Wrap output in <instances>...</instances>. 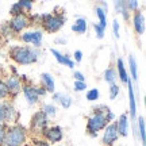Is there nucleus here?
Masks as SVG:
<instances>
[{"instance_id":"1","label":"nucleus","mask_w":146,"mask_h":146,"mask_svg":"<svg viewBox=\"0 0 146 146\" xmlns=\"http://www.w3.org/2000/svg\"><path fill=\"white\" fill-rule=\"evenodd\" d=\"M31 25H39L42 30L50 34L58 33L65 26V12H46V14H30Z\"/></svg>"},{"instance_id":"2","label":"nucleus","mask_w":146,"mask_h":146,"mask_svg":"<svg viewBox=\"0 0 146 146\" xmlns=\"http://www.w3.org/2000/svg\"><path fill=\"white\" fill-rule=\"evenodd\" d=\"M108 106L100 104L92 108V114L87 119V134L92 138H96L99 131H103L110 122L106 118V110Z\"/></svg>"},{"instance_id":"3","label":"nucleus","mask_w":146,"mask_h":146,"mask_svg":"<svg viewBox=\"0 0 146 146\" xmlns=\"http://www.w3.org/2000/svg\"><path fill=\"white\" fill-rule=\"evenodd\" d=\"M8 56L18 65H31V64L38 62L39 56H41V50L31 46H19V45H16V46L10 47Z\"/></svg>"},{"instance_id":"4","label":"nucleus","mask_w":146,"mask_h":146,"mask_svg":"<svg viewBox=\"0 0 146 146\" xmlns=\"http://www.w3.org/2000/svg\"><path fill=\"white\" fill-rule=\"evenodd\" d=\"M29 141V131L23 125L12 123L7 126V133L4 138V146H26Z\"/></svg>"},{"instance_id":"5","label":"nucleus","mask_w":146,"mask_h":146,"mask_svg":"<svg viewBox=\"0 0 146 146\" xmlns=\"http://www.w3.org/2000/svg\"><path fill=\"white\" fill-rule=\"evenodd\" d=\"M49 123H50V119L47 118V115L42 110H38L33 114L30 119V131L35 135H42L43 131L50 126Z\"/></svg>"},{"instance_id":"6","label":"nucleus","mask_w":146,"mask_h":146,"mask_svg":"<svg viewBox=\"0 0 146 146\" xmlns=\"http://www.w3.org/2000/svg\"><path fill=\"white\" fill-rule=\"evenodd\" d=\"M21 39L23 43H27V46L35 47V49H39L42 45V41H43V31L42 30H26L21 34Z\"/></svg>"},{"instance_id":"7","label":"nucleus","mask_w":146,"mask_h":146,"mask_svg":"<svg viewBox=\"0 0 146 146\" xmlns=\"http://www.w3.org/2000/svg\"><path fill=\"white\" fill-rule=\"evenodd\" d=\"M7 25L10 26V29L15 34H19V33L26 31L27 29L31 26V22H30L29 14H21V15L12 16L10 21L7 22Z\"/></svg>"},{"instance_id":"8","label":"nucleus","mask_w":146,"mask_h":146,"mask_svg":"<svg viewBox=\"0 0 146 146\" xmlns=\"http://www.w3.org/2000/svg\"><path fill=\"white\" fill-rule=\"evenodd\" d=\"M42 137H43L42 139H45L47 143H50V145H58L64 139V130H62V127L58 125L49 126L46 130L43 131Z\"/></svg>"},{"instance_id":"9","label":"nucleus","mask_w":146,"mask_h":146,"mask_svg":"<svg viewBox=\"0 0 146 146\" xmlns=\"http://www.w3.org/2000/svg\"><path fill=\"white\" fill-rule=\"evenodd\" d=\"M119 133L116 130V125L115 122H111L106 126V129L103 130V135H102V143L103 146H114L118 139H119Z\"/></svg>"},{"instance_id":"10","label":"nucleus","mask_w":146,"mask_h":146,"mask_svg":"<svg viewBox=\"0 0 146 146\" xmlns=\"http://www.w3.org/2000/svg\"><path fill=\"white\" fill-rule=\"evenodd\" d=\"M7 91H8V96L10 98H16L18 95L22 92V81L19 78V74H8L4 80Z\"/></svg>"},{"instance_id":"11","label":"nucleus","mask_w":146,"mask_h":146,"mask_svg":"<svg viewBox=\"0 0 146 146\" xmlns=\"http://www.w3.org/2000/svg\"><path fill=\"white\" fill-rule=\"evenodd\" d=\"M19 118H21V114L15 108L14 103L11 100H4V123L5 125L18 123Z\"/></svg>"},{"instance_id":"12","label":"nucleus","mask_w":146,"mask_h":146,"mask_svg":"<svg viewBox=\"0 0 146 146\" xmlns=\"http://www.w3.org/2000/svg\"><path fill=\"white\" fill-rule=\"evenodd\" d=\"M22 94L26 99L27 104L30 106H35L36 103H39V96L36 94V89H35V84L31 83H27L22 85Z\"/></svg>"},{"instance_id":"13","label":"nucleus","mask_w":146,"mask_h":146,"mask_svg":"<svg viewBox=\"0 0 146 146\" xmlns=\"http://www.w3.org/2000/svg\"><path fill=\"white\" fill-rule=\"evenodd\" d=\"M127 89H129V118L130 120L137 119V99H135V92H134V87H133V81L131 78L127 80Z\"/></svg>"},{"instance_id":"14","label":"nucleus","mask_w":146,"mask_h":146,"mask_svg":"<svg viewBox=\"0 0 146 146\" xmlns=\"http://www.w3.org/2000/svg\"><path fill=\"white\" fill-rule=\"evenodd\" d=\"M52 103H57V104H60L64 110H69L73 104V99L68 94L56 91V92L52 94Z\"/></svg>"},{"instance_id":"15","label":"nucleus","mask_w":146,"mask_h":146,"mask_svg":"<svg viewBox=\"0 0 146 146\" xmlns=\"http://www.w3.org/2000/svg\"><path fill=\"white\" fill-rule=\"evenodd\" d=\"M115 125H116V130L119 133V137H127L130 133V118L129 115L126 114H120L118 120H115Z\"/></svg>"},{"instance_id":"16","label":"nucleus","mask_w":146,"mask_h":146,"mask_svg":"<svg viewBox=\"0 0 146 146\" xmlns=\"http://www.w3.org/2000/svg\"><path fill=\"white\" fill-rule=\"evenodd\" d=\"M50 53L53 54V57L56 58V61H57L60 65H62V66H68L69 69H73L74 68V61L72 60V57L70 56H68V54H64V53H61L60 50H57V49H50Z\"/></svg>"},{"instance_id":"17","label":"nucleus","mask_w":146,"mask_h":146,"mask_svg":"<svg viewBox=\"0 0 146 146\" xmlns=\"http://www.w3.org/2000/svg\"><path fill=\"white\" fill-rule=\"evenodd\" d=\"M135 138L139 139L142 146H146V123L143 116H137L135 119Z\"/></svg>"},{"instance_id":"18","label":"nucleus","mask_w":146,"mask_h":146,"mask_svg":"<svg viewBox=\"0 0 146 146\" xmlns=\"http://www.w3.org/2000/svg\"><path fill=\"white\" fill-rule=\"evenodd\" d=\"M133 27L138 35H143L145 33V15L142 11H135L133 14Z\"/></svg>"},{"instance_id":"19","label":"nucleus","mask_w":146,"mask_h":146,"mask_svg":"<svg viewBox=\"0 0 146 146\" xmlns=\"http://www.w3.org/2000/svg\"><path fill=\"white\" fill-rule=\"evenodd\" d=\"M39 78H41V85L47 91V94H49V92H50V94L56 92V83H54V77H53L50 73H47V72L41 73Z\"/></svg>"},{"instance_id":"20","label":"nucleus","mask_w":146,"mask_h":146,"mask_svg":"<svg viewBox=\"0 0 146 146\" xmlns=\"http://www.w3.org/2000/svg\"><path fill=\"white\" fill-rule=\"evenodd\" d=\"M116 76H118V78L120 80V83L122 84H126L127 83V80L130 78V76H129V73H127V68H126L125 65V61H123V58H118L116 60Z\"/></svg>"},{"instance_id":"21","label":"nucleus","mask_w":146,"mask_h":146,"mask_svg":"<svg viewBox=\"0 0 146 146\" xmlns=\"http://www.w3.org/2000/svg\"><path fill=\"white\" fill-rule=\"evenodd\" d=\"M70 30L76 34H84V33L88 30V22L84 16H78L77 19L74 21L72 26H70Z\"/></svg>"},{"instance_id":"22","label":"nucleus","mask_w":146,"mask_h":146,"mask_svg":"<svg viewBox=\"0 0 146 146\" xmlns=\"http://www.w3.org/2000/svg\"><path fill=\"white\" fill-rule=\"evenodd\" d=\"M129 76H130L131 81H137L138 80V62H137V58L130 54L129 56Z\"/></svg>"},{"instance_id":"23","label":"nucleus","mask_w":146,"mask_h":146,"mask_svg":"<svg viewBox=\"0 0 146 146\" xmlns=\"http://www.w3.org/2000/svg\"><path fill=\"white\" fill-rule=\"evenodd\" d=\"M114 8L125 21H129V19H130V12L126 8L125 0H116V1H114Z\"/></svg>"},{"instance_id":"24","label":"nucleus","mask_w":146,"mask_h":146,"mask_svg":"<svg viewBox=\"0 0 146 146\" xmlns=\"http://www.w3.org/2000/svg\"><path fill=\"white\" fill-rule=\"evenodd\" d=\"M95 12H96V18H98V25L106 29L107 27V12L103 8H100L99 5H96Z\"/></svg>"},{"instance_id":"25","label":"nucleus","mask_w":146,"mask_h":146,"mask_svg":"<svg viewBox=\"0 0 146 146\" xmlns=\"http://www.w3.org/2000/svg\"><path fill=\"white\" fill-rule=\"evenodd\" d=\"M116 78H118V76H116V70H115V68L110 66V68H107L104 70V81L108 84V85L116 83Z\"/></svg>"},{"instance_id":"26","label":"nucleus","mask_w":146,"mask_h":146,"mask_svg":"<svg viewBox=\"0 0 146 146\" xmlns=\"http://www.w3.org/2000/svg\"><path fill=\"white\" fill-rule=\"evenodd\" d=\"M41 110L47 115L49 119H50V118H54V116L57 115V107H56V104L52 103V102H50V103H43Z\"/></svg>"},{"instance_id":"27","label":"nucleus","mask_w":146,"mask_h":146,"mask_svg":"<svg viewBox=\"0 0 146 146\" xmlns=\"http://www.w3.org/2000/svg\"><path fill=\"white\" fill-rule=\"evenodd\" d=\"M100 98V91L98 88H91L85 92V99L88 102H96Z\"/></svg>"},{"instance_id":"28","label":"nucleus","mask_w":146,"mask_h":146,"mask_svg":"<svg viewBox=\"0 0 146 146\" xmlns=\"http://www.w3.org/2000/svg\"><path fill=\"white\" fill-rule=\"evenodd\" d=\"M19 7L22 8V11L27 14V12H31L33 11V7H34V3H33L31 0H19V1H16Z\"/></svg>"},{"instance_id":"29","label":"nucleus","mask_w":146,"mask_h":146,"mask_svg":"<svg viewBox=\"0 0 146 146\" xmlns=\"http://www.w3.org/2000/svg\"><path fill=\"white\" fill-rule=\"evenodd\" d=\"M0 33H1V35L4 36V38H7V39H12V38L16 35L15 33L10 29V26H8L7 23L1 25V27H0Z\"/></svg>"},{"instance_id":"30","label":"nucleus","mask_w":146,"mask_h":146,"mask_svg":"<svg viewBox=\"0 0 146 146\" xmlns=\"http://www.w3.org/2000/svg\"><path fill=\"white\" fill-rule=\"evenodd\" d=\"M120 94V85H118V84H111L108 88V98L111 100H115L116 98H118V95Z\"/></svg>"},{"instance_id":"31","label":"nucleus","mask_w":146,"mask_h":146,"mask_svg":"<svg viewBox=\"0 0 146 146\" xmlns=\"http://www.w3.org/2000/svg\"><path fill=\"white\" fill-rule=\"evenodd\" d=\"M8 99H10V96H8V91H7V87H5L4 78L0 77V102Z\"/></svg>"},{"instance_id":"32","label":"nucleus","mask_w":146,"mask_h":146,"mask_svg":"<svg viewBox=\"0 0 146 146\" xmlns=\"http://www.w3.org/2000/svg\"><path fill=\"white\" fill-rule=\"evenodd\" d=\"M125 4L129 12H135L139 10V1H137V0H129V1H125Z\"/></svg>"},{"instance_id":"33","label":"nucleus","mask_w":146,"mask_h":146,"mask_svg":"<svg viewBox=\"0 0 146 146\" xmlns=\"http://www.w3.org/2000/svg\"><path fill=\"white\" fill-rule=\"evenodd\" d=\"M94 30H95V33H96V38H98V39H103V38H104V34H106L104 27H102L100 25H98V23H94Z\"/></svg>"},{"instance_id":"34","label":"nucleus","mask_w":146,"mask_h":146,"mask_svg":"<svg viewBox=\"0 0 146 146\" xmlns=\"http://www.w3.org/2000/svg\"><path fill=\"white\" fill-rule=\"evenodd\" d=\"M21 14H25V12L22 11V8L19 7L18 3H14V4L10 7V15L11 16H16V15H21Z\"/></svg>"},{"instance_id":"35","label":"nucleus","mask_w":146,"mask_h":146,"mask_svg":"<svg viewBox=\"0 0 146 146\" xmlns=\"http://www.w3.org/2000/svg\"><path fill=\"white\" fill-rule=\"evenodd\" d=\"M73 89L76 92H84L87 89V83L85 81H74L73 83Z\"/></svg>"},{"instance_id":"36","label":"nucleus","mask_w":146,"mask_h":146,"mask_svg":"<svg viewBox=\"0 0 146 146\" xmlns=\"http://www.w3.org/2000/svg\"><path fill=\"white\" fill-rule=\"evenodd\" d=\"M119 31H120V25L118 19H114L112 21V33H114L115 38H119Z\"/></svg>"},{"instance_id":"37","label":"nucleus","mask_w":146,"mask_h":146,"mask_svg":"<svg viewBox=\"0 0 146 146\" xmlns=\"http://www.w3.org/2000/svg\"><path fill=\"white\" fill-rule=\"evenodd\" d=\"M7 126L5 123H0V145L4 143V138H5V133H7Z\"/></svg>"},{"instance_id":"38","label":"nucleus","mask_w":146,"mask_h":146,"mask_svg":"<svg viewBox=\"0 0 146 146\" xmlns=\"http://www.w3.org/2000/svg\"><path fill=\"white\" fill-rule=\"evenodd\" d=\"M73 78H74V81H85V76H84V73L80 72V70H74Z\"/></svg>"},{"instance_id":"39","label":"nucleus","mask_w":146,"mask_h":146,"mask_svg":"<svg viewBox=\"0 0 146 146\" xmlns=\"http://www.w3.org/2000/svg\"><path fill=\"white\" fill-rule=\"evenodd\" d=\"M72 60L74 61V64L81 62V61H83V52H81V50H74V54H73Z\"/></svg>"},{"instance_id":"40","label":"nucleus","mask_w":146,"mask_h":146,"mask_svg":"<svg viewBox=\"0 0 146 146\" xmlns=\"http://www.w3.org/2000/svg\"><path fill=\"white\" fill-rule=\"evenodd\" d=\"M35 89H36V94H38V96H39V99L47 95V91L43 88L42 85H35Z\"/></svg>"},{"instance_id":"41","label":"nucleus","mask_w":146,"mask_h":146,"mask_svg":"<svg viewBox=\"0 0 146 146\" xmlns=\"http://www.w3.org/2000/svg\"><path fill=\"white\" fill-rule=\"evenodd\" d=\"M0 123H4V100L0 102Z\"/></svg>"},{"instance_id":"42","label":"nucleus","mask_w":146,"mask_h":146,"mask_svg":"<svg viewBox=\"0 0 146 146\" xmlns=\"http://www.w3.org/2000/svg\"><path fill=\"white\" fill-rule=\"evenodd\" d=\"M33 146H52V145H50V143H47L45 139H35L34 143H33Z\"/></svg>"},{"instance_id":"43","label":"nucleus","mask_w":146,"mask_h":146,"mask_svg":"<svg viewBox=\"0 0 146 146\" xmlns=\"http://www.w3.org/2000/svg\"><path fill=\"white\" fill-rule=\"evenodd\" d=\"M100 7V8H103V10L106 11V12H108V4L106 3V1H100L99 4H98Z\"/></svg>"},{"instance_id":"44","label":"nucleus","mask_w":146,"mask_h":146,"mask_svg":"<svg viewBox=\"0 0 146 146\" xmlns=\"http://www.w3.org/2000/svg\"><path fill=\"white\" fill-rule=\"evenodd\" d=\"M56 43H62V45H65V43H66V39H65V38H57V39H56Z\"/></svg>"},{"instance_id":"45","label":"nucleus","mask_w":146,"mask_h":146,"mask_svg":"<svg viewBox=\"0 0 146 146\" xmlns=\"http://www.w3.org/2000/svg\"><path fill=\"white\" fill-rule=\"evenodd\" d=\"M56 146H66V145H64V143H58V145H56Z\"/></svg>"},{"instance_id":"46","label":"nucleus","mask_w":146,"mask_h":146,"mask_svg":"<svg viewBox=\"0 0 146 146\" xmlns=\"http://www.w3.org/2000/svg\"><path fill=\"white\" fill-rule=\"evenodd\" d=\"M0 146H4V145H0Z\"/></svg>"}]
</instances>
